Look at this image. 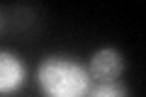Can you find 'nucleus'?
<instances>
[{
    "label": "nucleus",
    "mask_w": 146,
    "mask_h": 97,
    "mask_svg": "<svg viewBox=\"0 0 146 97\" xmlns=\"http://www.w3.org/2000/svg\"><path fill=\"white\" fill-rule=\"evenodd\" d=\"M85 68L90 73V80H95V82H115L124 73L127 58L115 46H102V49L93 51V56H90V61H88Z\"/></svg>",
    "instance_id": "2"
},
{
    "label": "nucleus",
    "mask_w": 146,
    "mask_h": 97,
    "mask_svg": "<svg viewBox=\"0 0 146 97\" xmlns=\"http://www.w3.org/2000/svg\"><path fill=\"white\" fill-rule=\"evenodd\" d=\"M3 24H5V20H3V12H0V29H3Z\"/></svg>",
    "instance_id": "5"
},
{
    "label": "nucleus",
    "mask_w": 146,
    "mask_h": 97,
    "mask_svg": "<svg viewBox=\"0 0 146 97\" xmlns=\"http://www.w3.org/2000/svg\"><path fill=\"white\" fill-rule=\"evenodd\" d=\"M85 97H129V92L119 80H115V82H95Z\"/></svg>",
    "instance_id": "4"
},
{
    "label": "nucleus",
    "mask_w": 146,
    "mask_h": 97,
    "mask_svg": "<svg viewBox=\"0 0 146 97\" xmlns=\"http://www.w3.org/2000/svg\"><path fill=\"white\" fill-rule=\"evenodd\" d=\"M36 87L44 97H85L93 87L88 68L66 53H49L34 71Z\"/></svg>",
    "instance_id": "1"
},
{
    "label": "nucleus",
    "mask_w": 146,
    "mask_h": 97,
    "mask_svg": "<svg viewBox=\"0 0 146 97\" xmlns=\"http://www.w3.org/2000/svg\"><path fill=\"white\" fill-rule=\"evenodd\" d=\"M27 80V66L15 51L0 49V97L15 95Z\"/></svg>",
    "instance_id": "3"
}]
</instances>
